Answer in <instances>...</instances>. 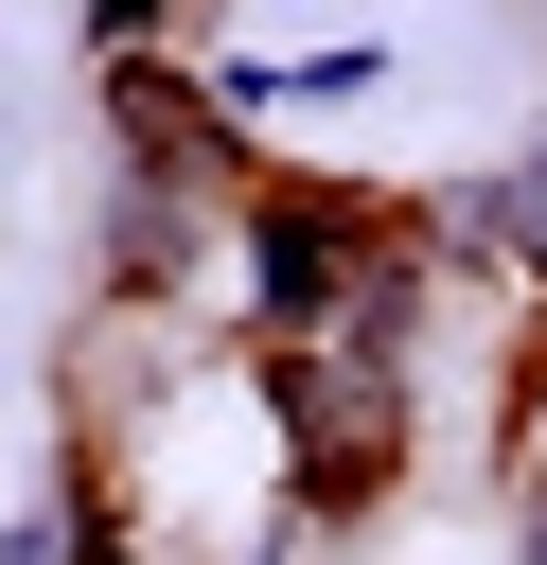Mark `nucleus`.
<instances>
[{"label":"nucleus","mask_w":547,"mask_h":565,"mask_svg":"<svg viewBox=\"0 0 547 565\" xmlns=\"http://www.w3.org/2000/svg\"><path fill=\"white\" fill-rule=\"evenodd\" d=\"M247 388H265V477H282L300 547H335L406 494V459H423V371L406 353L318 335V353H247Z\"/></svg>","instance_id":"f257e3e1"}]
</instances>
